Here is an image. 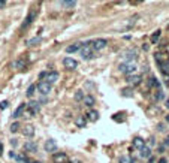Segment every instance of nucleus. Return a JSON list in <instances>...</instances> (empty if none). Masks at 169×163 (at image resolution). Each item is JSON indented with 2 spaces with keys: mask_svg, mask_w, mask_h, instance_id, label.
<instances>
[{
  "mask_svg": "<svg viewBox=\"0 0 169 163\" xmlns=\"http://www.w3.org/2000/svg\"><path fill=\"white\" fill-rule=\"evenodd\" d=\"M118 70L121 72V74H126L129 76V75H132V74H135V70H136V64L133 63V61H124V63H121L120 66H118Z\"/></svg>",
  "mask_w": 169,
  "mask_h": 163,
  "instance_id": "obj_1",
  "label": "nucleus"
},
{
  "mask_svg": "<svg viewBox=\"0 0 169 163\" xmlns=\"http://www.w3.org/2000/svg\"><path fill=\"white\" fill-rule=\"evenodd\" d=\"M81 55L84 59H93V55H95V48L91 47V42H87V43L82 45Z\"/></svg>",
  "mask_w": 169,
  "mask_h": 163,
  "instance_id": "obj_2",
  "label": "nucleus"
},
{
  "mask_svg": "<svg viewBox=\"0 0 169 163\" xmlns=\"http://www.w3.org/2000/svg\"><path fill=\"white\" fill-rule=\"evenodd\" d=\"M106 45H108V41H106V39H102V38L95 39V41L91 42V47L95 48V51H100V49H103Z\"/></svg>",
  "mask_w": 169,
  "mask_h": 163,
  "instance_id": "obj_3",
  "label": "nucleus"
},
{
  "mask_svg": "<svg viewBox=\"0 0 169 163\" xmlns=\"http://www.w3.org/2000/svg\"><path fill=\"white\" fill-rule=\"evenodd\" d=\"M126 81L130 84V85H139L142 81V78H141V75H138V74H132V75H129V76H126Z\"/></svg>",
  "mask_w": 169,
  "mask_h": 163,
  "instance_id": "obj_4",
  "label": "nucleus"
},
{
  "mask_svg": "<svg viewBox=\"0 0 169 163\" xmlns=\"http://www.w3.org/2000/svg\"><path fill=\"white\" fill-rule=\"evenodd\" d=\"M36 89L39 90L41 94H49V91H51V84H48V82H45V81H41L38 84Z\"/></svg>",
  "mask_w": 169,
  "mask_h": 163,
  "instance_id": "obj_5",
  "label": "nucleus"
},
{
  "mask_svg": "<svg viewBox=\"0 0 169 163\" xmlns=\"http://www.w3.org/2000/svg\"><path fill=\"white\" fill-rule=\"evenodd\" d=\"M36 15H38V9H30V12H28V15H27V18H26V21H24V23H23V26H21V27L24 28V27H27L28 24H30V23H32V21L34 20V18H36Z\"/></svg>",
  "mask_w": 169,
  "mask_h": 163,
  "instance_id": "obj_6",
  "label": "nucleus"
},
{
  "mask_svg": "<svg viewBox=\"0 0 169 163\" xmlns=\"http://www.w3.org/2000/svg\"><path fill=\"white\" fill-rule=\"evenodd\" d=\"M63 64H64V68L66 69L72 70V69H75L76 66H78V61L75 60V59H72V57H66V59L63 60Z\"/></svg>",
  "mask_w": 169,
  "mask_h": 163,
  "instance_id": "obj_7",
  "label": "nucleus"
},
{
  "mask_svg": "<svg viewBox=\"0 0 169 163\" xmlns=\"http://www.w3.org/2000/svg\"><path fill=\"white\" fill-rule=\"evenodd\" d=\"M44 148H45L47 153H54V151H57V142L54 139H48L45 145H44Z\"/></svg>",
  "mask_w": 169,
  "mask_h": 163,
  "instance_id": "obj_8",
  "label": "nucleus"
},
{
  "mask_svg": "<svg viewBox=\"0 0 169 163\" xmlns=\"http://www.w3.org/2000/svg\"><path fill=\"white\" fill-rule=\"evenodd\" d=\"M120 57H123V59L126 60V63H127V61H133V60H135L136 57H138V54H136L135 49H130V51H126V53H123Z\"/></svg>",
  "mask_w": 169,
  "mask_h": 163,
  "instance_id": "obj_9",
  "label": "nucleus"
},
{
  "mask_svg": "<svg viewBox=\"0 0 169 163\" xmlns=\"http://www.w3.org/2000/svg\"><path fill=\"white\" fill-rule=\"evenodd\" d=\"M55 81H59V74H57V72H47L45 82H48V84H54Z\"/></svg>",
  "mask_w": 169,
  "mask_h": 163,
  "instance_id": "obj_10",
  "label": "nucleus"
},
{
  "mask_svg": "<svg viewBox=\"0 0 169 163\" xmlns=\"http://www.w3.org/2000/svg\"><path fill=\"white\" fill-rule=\"evenodd\" d=\"M82 45H84V43H81V42H75V43H72V45H69V47L66 48V53H69V54L76 53V51H79L82 48Z\"/></svg>",
  "mask_w": 169,
  "mask_h": 163,
  "instance_id": "obj_11",
  "label": "nucleus"
},
{
  "mask_svg": "<svg viewBox=\"0 0 169 163\" xmlns=\"http://www.w3.org/2000/svg\"><path fill=\"white\" fill-rule=\"evenodd\" d=\"M53 160L55 163H66L68 162V156L64 153H55L54 156H53Z\"/></svg>",
  "mask_w": 169,
  "mask_h": 163,
  "instance_id": "obj_12",
  "label": "nucleus"
},
{
  "mask_svg": "<svg viewBox=\"0 0 169 163\" xmlns=\"http://www.w3.org/2000/svg\"><path fill=\"white\" fill-rule=\"evenodd\" d=\"M27 108L33 112V114H38L39 111H41V103L39 102H36V100H32V102L27 105Z\"/></svg>",
  "mask_w": 169,
  "mask_h": 163,
  "instance_id": "obj_13",
  "label": "nucleus"
},
{
  "mask_svg": "<svg viewBox=\"0 0 169 163\" xmlns=\"http://www.w3.org/2000/svg\"><path fill=\"white\" fill-rule=\"evenodd\" d=\"M23 135L27 136V138L33 136L34 135V127L32 126V124H26V126L23 127Z\"/></svg>",
  "mask_w": 169,
  "mask_h": 163,
  "instance_id": "obj_14",
  "label": "nucleus"
},
{
  "mask_svg": "<svg viewBox=\"0 0 169 163\" xmlns=\"http://www.w3.org/2000/svg\"><path fill=\"white\" fill-rule=\"evenodd\" d=\"M24 150L26 151H30V153H34L38 150V144L33 142V141H27V142L24 144Z\"/></svg>",
  "mask_w": 169,
  "mask_h": 163,
  "instance_id": "obj_15",
  "label": "nucleus"
},
{
  "mask_svg": "<svg viewBox=\"0 0 169 163\" xmlns=\"http://www.w3.org/2000/svg\"><path fill=\"white\" fill-rule=\"evenodd\" d=\"M85 124H87V118H85V117L79 115V117L75 118V126H76V127H85Z\"/></svg>",
  "mask_w": 169,
  "mask_h": 163,
  "instance_id": "obj_16",
  "label": "nucleus"
},
{
  "mask_svg": "<svg viewBox=\"0 0 169 163\" xmlns=\"http://www.w3.org/2000/svg\"><path fill=\"white\" fill-rule=\"evenodd\" d=\"M133 147L138 150H142L145 147V141H144L142 138H135V139H133Z\"/></svg>",
  "mask_w": 169,
  "mask_h": 163,
  "instance_id": "obj_17",
  "label": "nucleus"
},
{
  "mask_svg": "<svg viewBox=\"0 0 169 163\" xmlns=\"http://www.w3.org/2000/svg\"><path fill=\"white\" fill-rule=\"evenodd\" d=\"M27 109V106H26V103H21L18 108L15 109V112H14V117L15 118H18V117H21V114H24V111Z\"/></svg>",
  "mask_w": 169,
  "mask_h": 163,
  "instance_id": "obj_18",
  "label": "nucleus"
},
{
  "mask_svg": "<svg viewBox=\"0 0 169 163\" xmlns=\"http://www.w3.org/2000/svg\"><path fill=\"white\" fill-rule=\"evenodd\" d=\"M87 117H88V120H90V121H97V118H99V112L95 111V109H90V111H88V114H87Z\"/></svg>",
  "mask_w": 169,
  "mask_h": 163,
  "instance_id": "obj_19",
  "label": "nucleus"
},
{
  "mask_svg": "<svg viewBox=\"0 0 169 163\" xmlns=\"http://www.w3.org/2000/svg\"><path fill=\"white\" fill-rule=\"evenodd\" d=\"M141 157L142 159H150L151 157V150H150V147H144V148L141 150Z\"/></svg>",
  "mask_w": 169,
  "mask_h": 163,
  "instance_id": "obj_20",
  "label": "nucleus"
},
{
  "mask_svg": "<svg viewBox=\"0 0 169 163\" xmlns=\"http://www.w3.org/2000/svg\"><path fill=\"white\" fill-rule=\"evenodd\" d=\"M121 96H124V97H133V89H130V87L123 89L121 90Z\"/></svg>",
  "mask_w": 169,
  "mask_h": 163,
  "instance_id": "obj_21",
  "label": "nucleus"
},
{
  "mask_svg": "<svg viewBox=\"0 0 169 163\" xmlns=\"http://www.w3.org/2000/svg\"><path fill=\"white\" fill-rule=\"evenodd\" d=\"M84 103H85L87 106H93V105H95V97L90 96V94L84 96Z\"/></svg>",
  "mask_w": 169,
  "mask_h": 163,
  "instance_id": "obj_22",
  "label": "nucleus"
},
{
  "mask_svg": "<svg viewBox=\"0 0 169 163\" xmlns=\"http://www.w3.org/2000/svg\"><path fill=\"white\" fill-rule=\"evenodd\" d=\"M156 61H157L159 64H162V63L166 61V57H165L163 54H160V53H156Z\"/></svg>",
  "mask_w": 169,
  "mask_h": 163,
  "instance_id": "obj_23",
  "label": "nucleus"
},
{
  "mask_svg": "<svg viewBox=\"0 0 169 163\" xmlns=\"http://www.w3.org/2000/svg\"><path fill=\"white\" fill-rule=\"evenodd\" d=\"M14 68L15 69H24V68H26V63H24V60H21V59H20V60H17L14 63Z\"/></svg>",
  "mask_w": 169,
  "mask_h": 163,
  "instance_id": "obj_24",
  "label": "nucleus"
},
{
  "mask_svg": "<svg viewBox=\"0 0 169 163\" xmlns=\"http://www.w3.org/2000/svg\"><path fill=\"white\" fill-rule=\"evenodd\" d=\"M160 33H162L160 30H156L154 33L151 34V42H153V43H156V42L159 41V38H160Z\"/></svg>",
  "mask_w": 169,
  "mask_h": 163,
  "instance_id": "obj_25",
  "label": "nucleus"
},
{
  "mask_svg": "<svg viewBox=\"0 0 169 163\" xmlns=\"http://www.w3.org/2000/svg\"><path fill=\"white\" fill-rule=\"evenodd\" d=\"M18 130H20V123H18V121L12 123V124H11V132L15 133V132H18Z\"/></svg>",
  "mask_w": 169,
  "mask_h": 163,
  "instance_id": "obj_26",
  "label": "nucleus"
},
{
  "mask_svg": "<svg viewBox=\"0 0 169 163\" xmlns=\"http://www.w3.org/2000/svg\"><path fill=\"white\" fill-rule=\"evenodd\" d=\"M120 163H133V159L129 156H123L121 159H120Z\"/></svg>",
  "mask_w": 169,
  "mask_h": 163,
  "instance_id": "obj_27",
  "label": "nucleus"
},
{
  "mask_svg": "<svg viewBox=\"0 0 169 163\" xmlns=\"http://www.w3.org/2000/svg\"><path fill=\"white\" fill-rule=\"evenodd\" d=\"M160 68H162L163 74H168V72H169V63H168V61H165V63H162V64H160Z\"/></svg>",
  "mask_w": 169,
  "mask_h": 163,
  "instance_id": "obj_28",
  "label": "nucleus"
},
{
  "mask_svg": "<svg viewBox=\"0 0 169 163\" xmlns=\"http://www.w3.org/2000/svg\"><path fill=\"white\" fill-rule=\"evenodd\" d=\"M34 90H36V85H30L27 89V96L28 97H32V96L34 94Z\"/></svg>",
  "mask_w": 169,
  "mask_h": 163,
  "instance_id": "obj_29",
  "label": "nucleus"
},
{
  "mask_svg": "<svg viewBox=\"0 0 169 163\" xmlns=\"http://www.w3.org/2000/svg\"><path fill=\"white\" fill-rule=\"evenodd\" d=\"M75 99H76V100H84V94H82V91L81 90H78V91H76V94H75Z\"/></svg>",
  "mask_w": 169,
  "mask_h": 163,
  "instance_id": "obj_30",
  "label": "nucleus"
},
{
  "mask_svg": "<svg viewBox=\"0 0 169 163\" xmlns=\"http://www.w3.org/2000/svg\"><path fill=\"white\" fill-rule=\"evenodd\" d=\"M39 41H41V38H33V39H30V41H27L26 43H27V45H33V43H38Z\"/></svg>",
  "mask_w": 169,
  "mask_h": 163,
  "instance_id": "obj_31",
  "label": "nucleus"
},
{
  "mask_svg": "<svg viewBox=\"0 0 169 163\" xmlns=\"http://www.w3.org/2000/svg\"><path fill=\"white\" fill-rule=\"evenodd\" d=\"M61 5H63V6H66V8H74L75 6V2H63Z\"/></svg>",
  "mask_w": 169,
  "mask_h": 163,
  "instance_id": "obj_32",
  "label": "nucleus"
},
{
  "mask_svg": "<svg viewBox=\"0 0 169 163\" xmlns=\"http://www.w3.org/2000/svg\"><path fill=\"white\" fill-rule=\"evenodd\" d=\"M162 97H163V91H162V90H159V91H157V94H156V99H157V100H160Z\"/></svg>",
  "mask_w": 169,
  "mask_h": 163,
  "instance_id": "obj_33",
  "label": "nucleus"
},
{
  "mask_svg": "<svg viewBox=\"0 0 169 163\" xmlns=\"http://www.w3.org/2000/svg\"><path fill=\"white\" fill-rule=\"evenodd\" d=\"M6 106H8V102H6V100L0 102V109H6Z\"/></svg>",
  "mask_w": 169,
  "mask_h": 163,
  "instance_id": "obj_34",
  "label": "nucleus"
},
{
  "mask_svg": "<svg viewBox=\"0 0 169 163\" xmlns=\"http://www.w3.org/2000/svg\"><path fill=\"white\" fill-rule=\"evenodd\" d=\"M165 145H168V147H169V135L166 136V139H165Z\"/></svg>",
  "mask_w": 169,
  "mask_h": 163,
  "instance_id": "obj_35",
  "label": "nucleus"
},
{
  "mask_svg": "<svg viewBox=\"0 0 169 163\" xmlns=\"http://www.w3.org/2000/svg\"><path fill=\"white\" fill-rule=\"evenodd\" d=\"M11 145H14L15 147V145H17V139H12V141H11Z\"/></svg>",
  "mask_w": 169,
  "mask_h": 163,
  "instance_id": "obj_36",
  "label": "nucleus"
},
{
  "mask_svg": "<svg viewBox=\"0 0 169 163\" xmlns=\"http://www.w3.org/2000/svg\"><path fill=\"white\" fill-rule=\"evenodd\" d=\"M159 163H166V159H160V160H159Z\"/></svg>",
  "mask_w": 169,
  "mask_h": 163,
  "instance_id": "obj_37",
  "label": "nucleus"
},
{
  "mask_svg": "<svg viewBox=\"0 0 169 163\" xmlns=\"http://www.w3.org/2000/svg\"><path fill=\"white\" fill-rule=\"evenodd\" d=\"M166 53H168V55H169V45L166 47Z\"/></svg>",
  "mask_w": 169,
  "mask_h": 163,
  "instance_id": "obj_38",
  "label": "nucleus"
},
{
  "mask_svg": "<svg viewBox=\"0 0 169 163\" xmlns=\"http://www.w3.org/2000/svg\"><path fill=\"white\" fill-rule=\"evenodd\" d=\"M166 108H169V100H166Z\"/></svg>",
  "mask_w": 169,
  "mask_h": 163,
  "instance_id": "obj_39",
  "label": "nucleus"
},
{
  "mask_svg": "<svg viewBox=\"0 0 169 163\" xmlns=\"http://www.w3.org/2000/svg\"><path fill=\"white\" fill-rule=\"evenodd\" d=\"M2 150H3V145H2V144H0V153H2Z\"/></svg>",
  "mask_w": 169,
  "mask_h": 163,
  "instance_id": "obj_40",
  "label": "nucleus"
},
{
  "mask_svg": "<svg viewBox=\"0 0 169 163\" xmlns=\"http://www.w3.org/2000/svg\"><path fill=\"white\" fill-rule=\"evenodd\" d=\"M166 121L169 123V114H168V115H166Z\"/></svg>",
  "mask_w": 169,
  "mask_h": 163,
  "instance_id": "obj_41",
  "label": "nucleus"
},
{
  "mask_svg": "<svg viewBox=\"0 0 169 163\" xmlns=\"http://www.w3.org/2000/svg\"><path fill=\"white\" fill-rule=\"evenodd\" d=\"M30 163H41V162H30Z\"/></svg>",
  "mask_w": 169,
  "mask_h": 163,
  "instance_id": "obj_42",
  "label": "nucleus"
}]
</instances>
